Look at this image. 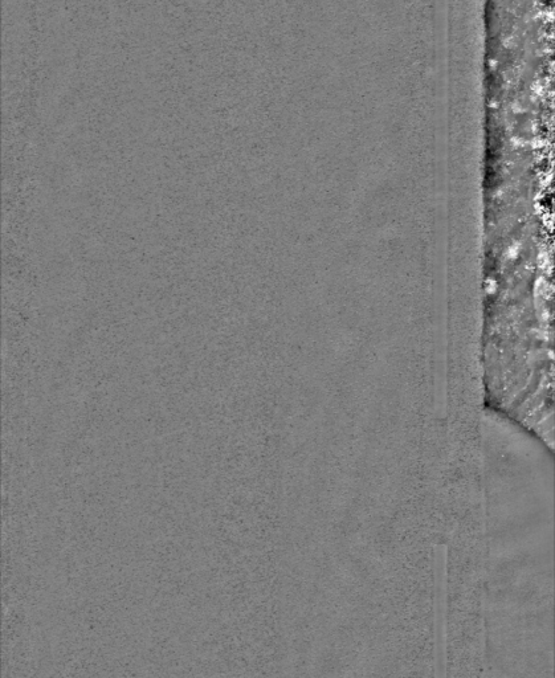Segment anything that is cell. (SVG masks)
I'll use <instances>...</instances> for the list:
<instances>
[{"mask_svg": "<svg viewBox=\"0 0 555 678\" xmlns=\"http://www.w3.org/2000/svg\"><path fill=\"white\" fill-rule=\"evenodd\" d=\"M434 612L436 678H446L447 588L443 570L436 571Z\"/></svg>", "mask_w": 555, "mask_h": 678, "instance_id": "obj_1", "label": "cell"}]
</instances>
